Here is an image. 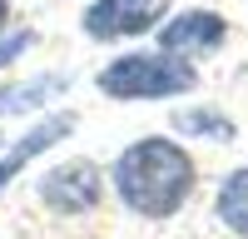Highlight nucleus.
I'll return each instance as SVG.
<instances>
[{
  "mask_svg": "<svg viewBox=\"0 0 248 239\" xmlns=\"http://www.w3.org/2000/svg\"><path fill=\"white\" fill-rule=\"evenodd\" d=\"M114 199L139 219H174L194 199L199 165L194 154L169 135H144L134 145H124L114 170H109Z\"/></svg>",
  "mask_w": 248,
  "mask_h": 239,
  "instance_id": "f257e3e1",
  "label": "nucleus"
},
{
  "mask_svg": "<svg viewBox=\"0 0 248 239\" xmlns=\"http://www.w3.org/2000/svg\"><path fill=\"white\" fill-rule=\"evenodd\" d=\"M94 85L109 100H174L199 85V70H194V60H179L169 50H129L109 60L94 75Z\"/></svg>",
  "mask_w": 248,
  "mask_h": 239,
  "instance_id": "f03ea898",
  "label": "nucleus"
},
{
  "mask_svg": "<svg viewBox=\"0 0 248 239\" xmlns=\"http://www.w3.org/2000/svg\"><path fill=\"white\" fill-rule=\"evenodd\" d=\"M35 199L60 219H79L94 214L99 199H105V174H99L94 159H65V165H50L35 185Z\"/></svg>",
  "mask_w": 248,
  "mask_h": 239,
  "instance_id": "7ed1b4c3",
  "label": "nucleus"
},
{
  "mask_svg": "<svg viewBox=\"0 0 248 239\" xmlns=\"http://www.w3.org/2000/svg\"><path fill=\"white\" fill-rule=\"evenodd\" d=\"M164 15H169V0H94V5H85L79 25L90 40L114 45V40L149 35L154 25H164Z\"/></svg>",
  "mask_w": 248,
  "mask_h": 239,
  "instance_id": "20e7f679",
  "label": "nucleus"
},
{
  "mask_svg": "<svg viewBox=\"0 0 248 239\" xmlns=\"http://www.w3.org/2000/svg\"><path fill=\"white\" fill-rule=\"evenodd\" d=\"M223 40H229V20L218 10H179L159 25V50H169L179 60H203V55H218Z\"/></svg>",
  "mask_w": 248,
  "mask_h": 239,
  "instance_id": "39448f33",
  "label": "nucleus"
},
{
  "mask_svg": "<svg viewBox=\"0 0 248 239\" xmlns=\"http://www.w3.org/2000/svg\"><path fill=\"white\" fill-rule=\"evenodd\" d=\"M65 135H75V115H70V110L35 120V125H30L25 135H20V139H15V150H5V154H0V194H5V185H10V179H15L20 170L30 165V159H40L45 150H55Z\"/></svg>",
  "mask_w": 248,
  "mask_h": 239,
  "instance_id": "423d86ee",
  "label": "nucleus"
},
{
  "mask_svg": "<svg viewBox=\"0 0 248 239\" xmlns=\"http://www.w3.org/2000/svg\"><path fill=\"white\" fill-rule=\"evenodd\" d=\"M214 214H218V224L229 229V234L248 239V165H238V170H229V174L218 179Z\"/></svg>",
  "mask_w": 248,
  "mask_h": 239,
  "instance_id": "0eeeda50",
  "label": "nucleus"
},
{
  "mask_svg": "<svg viewBox=\"0 0 248 239\" xmlns=\"http://www.w3.org/2000/svg\"><path fill=\"white\" fill-rule=\"evenodd\" d=\"M65 85H70L65 75H35L20 85H0V115H30L40 105H50L55 95H65Z\"/></svg>",
  "mask_w": 248,
  "mask_h": 239,
  "instance_id": "6e6552de",
  "label": "nucleus"
},
{
  "mask_svg": "<svg viewBox=\"0 0 248 239\" xmlns=\"http://www.w3.org/2000/svg\"><path fill=\"white\" fill-rule=\"evenodd\" d=\"M174 130L179 135H209V139H233V125L223 120L218 110H179L174 115Z\"/></svg>",
  "mask_w": 248,
  "mask_h": 239,
  "instance_id": "1a4fd4ad",
  "label": "nucleus"
},
{
  "mask_svg": "<svg viewBox=\"0 0 248 239\" xmlns=\"http://www.w3.org/2000/svg\"><path fill=\"white\" fill-rule=\"evenodd\" d=\"M30 45H35V30H10V35H0V70H10Z\"/></svg>",
  "mask_w": 248,
  "mask_h": 239,
  "instance_id": "9d476101",
  "label": "nucleus"
},
{
  "mask_svg": "<svg viewBox=\"0 0 248 239\" xmlns=\"http://www.w3.org/2000/svg\"><path fill=\"white\" fill-rule=\"evenodd\" d=\"M5 20H10V0H0V35H5Z\"/></svg>",
  "mask_w": 248,
  "mask_h": 239,
  "instance_id": "9b49d317",
  "label": "nucleus"
},
{
  "mask_svg": "<svg viewBox=\"0 0 248 239\" xmlns=\"http://www.w3.org/2000/svg\"><path fill=\"white\" fill-rule=\"evenodd\" d=\"M0 150H5V135H0Z\"/></svg>",
  "mask_w": 248,
  "mask_h": 239,
  "instance_id": "f8f14e48",
  "label": "nucleus"
}]
</instances>
